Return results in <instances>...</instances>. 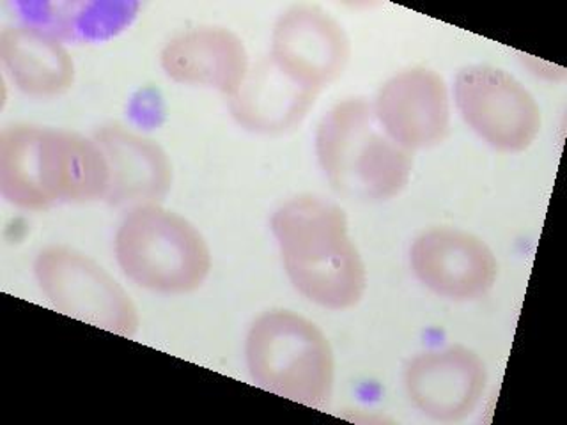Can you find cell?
Wrapping results in <instances>:
<instances>
[{"label":"cell","mask_w":567,"mask_h":425,"mask_svg":"<svg viewBox=\"0 0 567 425\" xmlns=\"http://www.w3.org/2000/svg\"><path fill=\"white\" fill-rule=\"evenodd\" d=\"M109 167L94 138L11 124L0 133V194L23 211L105 199Z\"/></svg>","instance_id":"6da1fadb"},{"label":"cell","mask_w":567,"mask_h":425,"mask_svg":"<svg viewBox=\"0 0 567 425\" xmlns=\"http://www.w3.org/2000/svg\"><path fill=\"white\" fill-rule=\"evenodd\" d=\"M271 232L292 288L306 300L328 310H348L362 300L368 271L344 209L298 195L274 212Z\"/></svg>","instance_id":"7a4b0ae2"},{"label":"cell","mask_w":567,"mask_h":425,"mask_svg":"<svg viewBox=\"0 0 567 425\" xmlns=\"http://www.w3.org/2000/svg\"><path fill=\"white\" fill-rule=\"evenodd\" d=\"M316 155L333 190L348 199L385 203L398 197L412 177L410 151L390 137L372 103L360 97L328 111L316 133Z\"/></svg>","instance_id":"3957f363"},{"label":"cell","mask_w":567,"mask_h":425,"mask_svg":"<svg viewBox=\"0 0 567 425\" xmlns=\"http://www.w3.org/2000/svg\"><path fill=\"white\" fill-rule=\"evenodd\" d=\"M248 372L259 388L323 410L336 385V356L324 333L291 310L254 321L245 342Z\"/></svg>","instance_id":"277c9868"},{"label":"cell","mask_w":567,"mask_h":425,"mask_svg":"<svg viewBox=\"0 0 567 425\" xmlns=\"http://www.w3.org/2000/svg\"><path fill=\"white\" fill-rule=\"evenodd\" d=\"M114 250L126 279L162 294L197 291L212 271V252L199 229L159 204L130 209L115 232Z\"/></svg>","instance_id":"5b68a950"},{"label":"cell","mask_w":567,"mask_h":425,"mask_svg":"<svg viewBox=\"0 0 567 425\" xmlns=\"http://www.w3.org/2000/svg\"><path fill=\"white\" fill-rule=\"evenodd\" d=\"M35 282L53 309L121 336L138 332V310L121 283L91 257L64 245L41 248Z\"/></svg>","instance_id":"8992f818"},{"label":"cell","mask_w":567,"mask_h":425,"mask_svg":"<svg viewBox=\"0 0 567 425\" xmlns=\"http://www.w3.org/2000/svg\"><path fill=\"white\" fill-rule=\"evenodd\" d=\"M454 96L463 121L502 153H522L539 135V105L522 82L501 68L475 64L461 70Z\"/></svg>","instance_id":"52a82bcc"},{"label":"cell","mask_w":567,"mask_h":425,"mask_svg":"<svg viewBox=\"0 0 567 425\" xmlns=\"http://www.w3.org/2000/svg\"><path fill=\"white\" fill-rule=\"evenodd\" d=\"M350 58L341 23L318 6H295L275 23L270 59L298 84L321 93L341 79Z\"/></svg>","instance_id":"ba28073f"},{"label":"cell","mask_w":567,"mask_h":425,"mask_svg":"<svg viewBox=\"0 0 567 425\" xmlns=\"http://www.w3.org/2000/svg\"><path fill=\"white\" fill-rule=\"evenodd\" d=\"M410 265L422 286L454 301L483 298L498 277L492 248L477 236L452 227L422 232L413 241Z\"/></svg>","instance_id":"9c48e42d"},{"label":"cell","mask_w":567,"mask_h":425,"mask_svg":"<svg viewBox=\"0 0 567 425\" xmlns=\"http://www.w3.org/2000/svg\"><path fill=\"white\" fill-rule=\"evenodd\" d=\"M486 383L481 356L460 344L416 354L404 371V388L413 406L439 422H460L472 415Z\"/></svg>","instance_id":"30bf717a"},{"label":"cell","mask_w":567,"mask_h":425,"mask_svg":"<svg viewBox=\"0 0 567 425\" xmlns=\"http://www.w3.org/2000/svg\"><path fill=\"white\" fill-rule=\"evenodd\" d=\"M372 108L383 129L408 151L439 146L451 128L447 85L427 68L404 70L386 80Z\"/></svg>","instance_id":"8fae6325"},{"label":"cell","mask_w":567,"mask_h":425,"mask_svg":"<svg viewBox=\"0 0 567 425\" xmlns=\"http://www.w3.org/2000/svg\"><path fill=\"white\" fill-rule=\"evenodd\" d=\"M159 64L176 84L215 89L229 97L250 70L244 41L224 27H195L174 35L159 53Z\"/></svg>","instance_id":"7c38bea8"},{"label":"cell","mask_w":567,"mask_h":425,"mask_svg":"<svg viewBox=\"0 0 567 425\" xmlns=\"http://www.w3.org/2000/svg\"><path fill=\"white\" fill-rule=\"evenodd\" d=\"M93 138L109 167L106 203L137 208L165 199L173 186V165L155 141L120 124L103 126Z\"/></svg>","instance_id":"4fadbf2b"},{"label":"cell","mask_w":567,"mask_h":425,"mask_svg":"<svg viewBox=\"0 0 567 425\" xmlns=\"http://www.w3.org/2000/svg\"><path fill=\"white\" fill-rule=\"evenodd\" d=\"M319 93L286 75L270 58L250 66L230 112L244 128L262 135L291 132L306 120Z\"/></svg>","instance_id":"5bb4252c"},{"label":"cell","mask_w":567,"mask_h":425,"mask_svg":"<svg viewBox=\"0 0 567 425\" xmlns=\"http://www.w3.org/2000/svg\"><path fill=\"white\" fill-rule=\"evenodd\" d=\"M0 62L20 93L55 97L75 84V61L59 38L31 25L6 27L0 34Z\"/></svg>","instance_id":"9a60e30c"},{"label":"cell","mask_w":567,"mask_h":425,"mask_svg":"<svg viewBox=\"0 0 567 425\" xmlns=\"http://www.w3.org/2000/svg\"><path fill=\"white\" fill-rule=\"evenodd\" d=\"M71 11L59 14V34L82 40H103L121 31L128 23V6L94 2V4L68 6Z\"/></svg>","instance_id":"2e32d148"}]
</instances>
